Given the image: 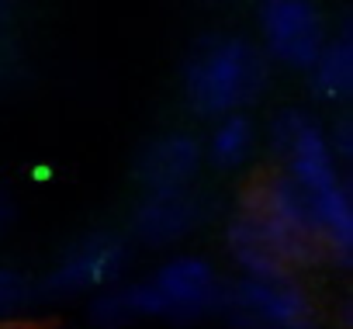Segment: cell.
Masks as SVG:
<instances>
[{
  "instance_id": "obj_10",
  "label": "cell",
  "mask_w": 353,
  "mask_h": 329,
  "mask_svg": "<svg viewBox=\"0 0 353 329\" xmlns=\"http://www.w3.org/2000/svg\"><path fill=\"white\" fill-rule=\"evenodd\" d=\"M312 94L322 104H346L353 94V39H350V21L339 25L336 35L325 39L322 52L315 63L305 70Z\"/></svg>"
},
{
  "instance_id": "obj_11",
  "label": "cell",
  "mask_w": 353,
  "mask_h": 329,
  "mask_svg": "<svg viewBox=\"0 0 353 329\" xmlns=\"http://www.w3.org/2000/svg\"><path fill=\"white\" fill-rule=\"evenodd\" d=\"M225 243H229V253H232L236 267L246 277H284V274H294L281 260V253L274 250V243L263 236V229L250 219L246 208H236V215L229 219Z\"/></svg>"
},
{
  "instance_id": "obj_17",
  "label": "cell",
  "mask_w": 353,
  "mask_h": 329,
  "mask_svg": "<svg viewBox=\"0 0 353 329\" xmlns=\"http://www.w3.org/2000/svg\"><path fill=\"white\" fill-rule=\"evenodd\" d=\"M8 18H11V0H0V28L8 25Z\"/></svg>"
},
{
  "instance_id": "obj_4",
  "label": "cell",
  "mask_w": 353,
  "mask_h": 329,
  "mask_svg": "<svg viewBox=\"0 0 353 329\" xmlns=\"http://www.w3.org/2000/svg\"><path fill=\"white\" fill-rule=\"evenodd\" d=\"M215 315H222L232 329H319L315 305L308 291L284 277H236L222 284Z\"/></svg>"
},
{
  "instance_id": "obj_15",
  "label": "cell",
  "mask_w": 353,
  "mask_h": 329,
  "mask_svg": "<svg viewBox=\"0 0 353 329\" xmlns=\"http://www.w3.org/2000/svg\"><path fill=\"white\" fill-rule=\"evenodd\" d=\"M14 219H18V201H14V195H11L4 184H0V236L11 232Z\"/></svg>"
},
{
  "instance_id": "obj_13",
  "label": "cell",
  "mask_w": 353,
  "mask_h": 329,
  "mask_svg": "<svg viewBox=\"0 0 353 329\" xmlns=\"http://www.w3.org/2000/svg\"><path fill=\"white\" fill-rule=\"evenodd\" d=\"M39 298V284L35 277H28L25 270L0 263V319H21Z\"/></svg>"
},
{
  "instance_id": "obj_12",
  "label": "cell",
  "mask_w": 353,
  "mask_h": 329,
  "mask_svg": "<svg viewBox=\"0 0 353 329\" xmlns=\"http://www.w3.org/2000/svg\"><path fill=\"white\" fill-rule=\"evenodd\" d=\"M253 142H256V128H253L246 111L222 114L219 125L208 135V159L215 163L219 170H236V167H243V163L250 159Z\"/></svg>"
},
{
  "instance_id": "obj_16",
  "label": "cell",
  "mask_w": 353,
  "mask_h": 329,
  "mask_svg": "<svg viewBox=\"0 0 353 329\" xmlns=\"http://www.w3.org/2000/svg\"><path fill=\"white\" fill-rule=\"evenodd\" d=\"M0 329H52L46 322H35V319H0Z\"/></svg>"
},
{
  "instance_id": "obj_2",
  "label": "cell",
  "mask_w": 353,
  "mask_h": 329,
  "mask_svg": "<svg viewBox=\"0 0 353 329\" xmlns=\"http://www.w3.org/2000/svg\"><path fill=\"white\" fill-rule=\"evenodd\" d=\"M270 80L267 52L243 35L201 39L184 66V94L201 118H222L253 108Z\"/></svg>"
},
{
  "instance_id": "obj_9",
  "label": "cell",
  "mask_w": 353,
  "mask_h": 329,
  "mask_svg": "<svg viewBox=\"0 0 353 329\" xmlns=\"http://www.w3.org/2000/svg\"><path fill=\"white\" fill-rule=\"evenodd\" d=\"M205 149L188 132H166L145 142V149L135 159V181L145 191H176V188H194L201 174Z\"/></svg>"
},
{
  "instance_id": "obj_3",
  "label": "cell",
  "mask_w": 353,
  "mask_h": 329,
  "mask_svg": "<svg viewBox=\"0 0 353 329\" xmlns=\"http://www.w3.org/2000/svg\"><path fill=\"white\" fill-rule=\"evenodd\" d=\"M239 208L250 212V219L263 229V236L274 243V250L291 270L325 260V246L315 229L312 201L288 174L281 170L260 174L246 188Z\"/></svg>"
},
{
  "instance_id": "obj_7",
  "label": "cell",
  "mask_w": 353,
  "mask_h": 329,
  "mask_svg": "<svg viewBox=\"0 0 353 329\" xmlns=\"http://www.w3.org/2000/svg\"><path fill=\"white\" fill-rule=\"evenodd\" d=\"M267 59L305 73L322 52L329 28L312 0H263L260 11Z\"/></svg>"
},
{
  "instance_id": "obj_1",
  "label": "cell",
  "mask_w": 353,
  "mask_h": 329,
  "mask_svg": "<svg viewBox=\"0 0 353 329\" xmlns=\"http://www.w3.org/2000/svg\"><path fill=\"white\" fill-rule=\"evenodd\" d=\"M270 149L288 174L312 201L315 229L325 246V260L350 267L353 260V198L350 181L339 174L329 132L301 108H284L270 121Z\"/></svg>"
},
{
  "instance_id": "obj_5",
  "label": "cell",
  "mask_w": 353,
  "mask_h": 329,
  "mask_svg": "<svg viewBox=\"0 0 353 329\" xmlns=\"http://www.w3.org/2000/svg\"><path fill=\"white\" fill-rule=\"evenodd\" d=\"M219 270L194 253L170 257L149 281H135V305L142 319H170V322H198L215 315L222 295Z\"/></svg>"
},
{
  "instance_id": "obj_14",
  "label": "cell",
  "mask_w": 353,
  "mask_h": 329,
  "mask_svg": "<svg viewBox=\"0 0 353 329\" xmlns=\"http://www.w3.org/2000/svg\"><path fill=\"white\" fill-rule=\"evenodd\" d=\"M329 146H332V152H336V159H343V163H350V156H353V135H350V114H343L332 128H329Z\"/></svg>"
},
{
  "instance_id": "obj_8",
  "label": "cell",
  "mask_w": 353,
  "mask_h": 329,
  "mask_svg": "<svg viewBox=\"0 0 353 329\" xmlns=\"http://www.w3.org/2000/svg\"><path fill=\"white\" fill-rule=\"evenodd\" d=\"M208 219V198L198 188L145 191L132 212V236L142 246H173Z\"/></svg>"
},
{
  "instance_id": "obj_6",
  "label": "cell",
  "mask_w": 353,
  "mask_h": 329,
  "mask_svg": "<svg viewBox=\"0 0 353 329\" xmlns=\"http://www.w3.org/2000/svg\"><path fill=\"white\" fill-rule=\"evenodd\" d=\"M128 260H132V246L125 236L111 229L87 232L66 246L59 263L42 281H35L39 298H77L87 291L111 288L128 270Z\"/></svg>"
}]
</instances>
